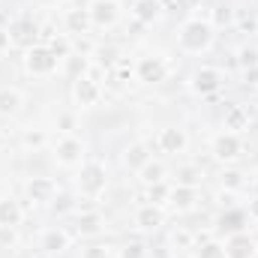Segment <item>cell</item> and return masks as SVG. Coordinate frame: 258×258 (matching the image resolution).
Returning a JSON list of instances; mask_svg holds the SVG:
<instances>
[{
  "mask_svg": "<svg viewBox=\"0 0 258 258\" xmlns=\"http://www.w3.org/2000/svg\"><path fill=\"white\" fill-rule=\"evenodd\" d=\"M51 51H54V57H63L66 51H69V45H66L63 39H54L51 42Z\"/></svg>",
  "mask_w": 258,
  "mask_h": 258,
  "instance_id": "obj_34",
  "label": "cell"
},
{
  "mask_svg": "<svg viewBox=\"0 0 258 258\" xmlns=\"http://www.w3.org/2000/svg\"><path fill=\"white\" fill-rule=\"evenodd\" d=\"M84 258H108V252H105V246H90L84 252Z\"/></svg>",
  "mask_w": 258,
  "mask_h": 258,
  "instance_id": "obj_35",
  "label": "cell"
},
{
  "mask_svg": "<svg viewBox=\"0 0 258 258\" xmlns=\"http://www.w3.org/2000/svg\"><path fill=\"white\" fill-rule=\"evenodd\" d=\"M198 258H225V249H222L219 243H204V246L198 249Z\"/></svg>",
  "mask_w": 258,
  "mask_h": 258,
  "instance_id": "obj_25",
  "label": "cell"
},
{
  "mask_svg": "<svg viewBox=\"0 0 258 258\" xmlns=\"http://www.w3.org/2000/svg\"><path fill=\"white\" fill-rule=\"evenodd\" d=\"M174 243H180V246H189V234H186V231H177V234H174Z\"/></svg>",
  "mask_w": 258,
  "mask_h": 258,
  "instance_id": "obj_37",
  "label": "cell"
},
{
  "mask_svg": "<svg viewBox=\"0 0 258 258\" xmlns=\"http://www.w3.org/2000/svg\"><path fill=\"white\" fill-rule=\"evenodd\" d=\"M66 21H69V30H72V33H84L87 24H90V12H87V9H72V12L66 15Z\"/></svg>",
  "mask_w": 258,
  "mask_h": 258,
  "instance_id": "obj_17",
  "label": "cell"
},
{
  "mask_svg": "<svg viewBox=\"0 0 258 258\" xmlns=\"http://www.w3.org/2000/svg\"><path fill=\"white\" fill-rule=\"evenodd\" d=\"M12 39L21 42V45H30V42L36 39V27H30V24H18V27L12 30Z\"/></svg>",
  "mask_w": 258,
  "mask_h": 258,
  "instance_id": "obj_22",
  "label": "cell"
},
{
  "mask_svg": "<svg viewBox=\"0 0 258 258\" xmlns=\"http://www.w3.org/2000/svg\"><path fill=\"white\" fill-rule=\"evenodd\" d=\"M42 141H45L42 132H27V135H24V144H27V147H39Z\"/></svg>",
  "mask_w": 258,
  "mask_h": 258,
  "instance_id": "obj_32",
  "label": "cell"
},
{
  "mask_svg": "<svg viewBox=\"0 0 258 258\" xmlns=\"http://www.w3.org/2000/svg\"><path fill=\"white\" fill-rule=\"evenodd\" d=\"M135 222H138L141 228H159V225H162V213L150 204V207H141V210H138Z\"/></svg>",
  "mask_w": 258,
  "mask_h": 258,
  "instance_id": "obj_13",
  "label": "cell"
},
{
  "mask_svg": "<svg viewBox=\"0 0 258 258\" xmlns=\"http://www.w3.org/2000/svg\"><path fill=\"white\" fill-rule=\"evenodd\" d=\"M222 231H231V234H240L243 231V222H246V216L240 213V210H228V213H222Z\"/></svg>",
  "mask_w": 258,
  "mask_h": 258,
  "instance_id": "obj_16",
  "label": "cell"
},
{
  "mask_svg": "<svg viewBox=\"0 0 258 258\" xmlns=\"http://www.w3.org/2000/svg\"><path fill=\"white\" fill-rule=\"evenodd\" d=\"M180 45H183L186 51H201V48H207V45H210V24H204V21H189V24L183 27V33H180Z\"/></svg>",
  "mask_w": 258,
  "mask_h": 258,
  "instance_id": "obj_1",
  "label": "cell"
},
{
  "mask_svg": "<svg viewBox=\"0 0 258 258\" xmlns=\"http://www.w3.org/2000/svg\"><path fill=\"white\" fill-rule=\"evenodd\" d=\"M213 18H216V24H228V21H231V9H225V6H219Z\"/></svg>",
  "mask_w": 258,
  "mask_h": 258,
  "instance_id": "obj_33",
  "label": "cell"
},
{
  "mask_svg": "<svg viewBox=\"0 0 258 258\" xmlns=\"http://www.w3.org/2000/svg\"><path fill=\"white\" fill-rule=\"evenodd\" d=\"M6 45H9V33H6V30H0V51H3Z\"/></svg>",
  "mask_w": 258,
  "mask_h": 258,
  "instance_id": "obj_38",
  "label": "cell"
},
{
  "mask_svg": "<svg viewBox=\"0 0 258 258\" xmlns=\"http://www.w3.org/2000/svg\"><path fill=\"white\" fill-rule=\"evenodd\" d=\"M168 198H171V204H174V207H180V210H186V207L192 204L195 192H192V186H180V189H174V192L168 195Z\"/></svg>",
  "mask_w": 258,
  "mask_h": 258,
  "instance_id": "obj_21",
  "label": "cell"
},
{
  "mask_svg": "<svg viewBox=\"0 0 258 258\" xmlns=\"http://www.w3.org/2000/svg\"><path fill=\"white\" fill-rule=\"evenodd\" d=\"M126 162H129V165H135V168H141V165L147 162V150H144L141 144L129 147V150H126Z\"/></svg>",
  "mask_w": 258,
  "mask_h": 258,
  "instance_id": "obj_24",
  "label": "cell"
},
{
  "mask_svg": "<svg viewBox=\"0 0 258 258\" xmlns=\"http://www.w3.org/2000/svg\"><path fill=\"white\" fill-rule=\"evenodd\" d=\"M54 210H60V213H63V210H69V198H66V195H60V198L54 201Z\"/></svg>",
  "mask_w": 258,
  "mask_h": 258,
  "instance_id": "obj_36",
  "label": "cell"
},
{
  "mask_svg": "<svg viewBox=\"0 0 258 258\" xmlns=\"http://www.w3.org/2000/svg\"><path fill=\"white\" fill-rule=\"evenodd\" d=\"M177 3H183V6H195L198 0H177Z\"/></svg>",
  "mask_w": 258,
  "mask_h": 258,
  "instance_id": "obj_40",
  "label": "cell"
},
{
  "mask_svg": "<svg viewBox=\"0 0 258 258\" xmlns=\"http://www.w3.org/2000/svg\"><path fill=\"white\" fill-rule=\"evenodd\" d=\"M78 231H81V234H93V231H99V216H96V213H84V216L78 219Z\"/></svg>",
  "mask_w": 258,
  "mask_h": 258,
  "instance_id": "obj_23",
  "label": "cell"
},
{
  "mask_svg": "<svg viewBox=\"0 0 258 258\" xmlns=\"http://www.w3.org/2000/svg\"><path fill=\"white\" fill-rule=\"evenodd\" d=\"M159 144H162V150L165 153H180L183 147H186V135L180 132V129H162V135H159Z\"/></svg>",
  "mask_w": 258,
  "mask_h": 258,
  "instance_id": "obj_8",
  "label": "cell"
},
{
  "mask_svg": "<svg viewBox=\"0 0 258 258\" xmlns=\"http://www.w3.org/2000/svg\"><path fill=\"white\" fill-rule=\"evenodd\" d=\"M75 99H78L81 105H93V102L99 99V87H96V81H90V78H78V84H75Z\"/></svg>",
  "mask_w": 258,
  "mask_h": 258,
  "instance_id": "obj_9",
  "label": "cell"
},
{
  "mask_svg": "<svg viewBox=\"0 0 258 258\" xmlns=\"http://www.w3.org/2000/svg\"><path fill=\"white\" fill-rule=\"evenodd\" d=\"M219 84H222V75H219L216 69H198V72L192 75L195 93H213Z\"/></svg>",
  "mask_w": 258,
  "mask_h": 258,
  "instance_id": "obj_4",
  "label": "cell"
},
{
  "mask_svg": "<svg viewBox=\"0 0 258 258\" xmlns=\"http://www.w3.org/2000/svg\"><path fill=\"white\" fill-rule=\"evenodd\" d=\"M66 243H69V237H66L63 231H48L42 237V249H48V252H63Z\"/></svg>",
  "mask_w": 258,
  "mask_h": 258,
  "instance_id": "obj_18",
  "label": "cell"
},
{
  "mask_svg": "<svg viewBox=\"0 0 258 258\" xmlns=\"http://www.w3.org/2000/svg\"><path fill=\"white\" fill-rule=\"evenodd\" d=\"M213 153H216V159H237V156H240V141H237V135H219V138L213 141Z\"/></svg>",
  "mask_w": 258,
  "mask_h": 258,
  "instance_id": "obj_6",
  "label": "cell"
},
{
  "mask_svg": "<svg viewBox=\"0 0 258 258\" xmlns=\"http://www.w3.org/2000/svg\"><path fill=\"white\" fill-rule=\"evenodd\" d=\"M102 189H105V171H102V165H99V162L84 165V168H81V192L99 195Z\"/></svg>",
  "mask_w": 258,
  "mask_h": 258,
  "instance_id": "obj_2",
  "label": "cell"
},
{
  "mask_svg": "<svg viewBox=\"0 0 258 258\" xmlns=\"http://www.w3.org/2000/svg\"><path fill=\"white\" fill-rule=\"evenodd\" d=\"M123 258H144V246L141 243H129L123 249Z\"/></svg>",
  "mask_w": 258,
  "mask_h": 258,
  "instance_id": "obj_31",
  "label": "cell"
},
{
  "mask_svg": "<svg viewBox=\"0 0 258 258\" xmlns=\"http://www.w3.org/2000/svg\"><path fill=\"white\" fill-rule=\"evenodd\" d=\"M222 183H225V186H231V189H237L243 180H240V174H237V171H225V174H222Z\"/></svg>",
  "mask_w": 258,
  "mask_h": 258,
  "instance_id": "obj_29",
  "label": "cell"
},
{
  "mask_svg": "<svg viewBox=\"0 0 258 258\" xmlns=\"http://www.w3.org/2000/svg\"><path fill=\"white\" fill-rule=\"evenodd\" d=\"M57 66V57L51 48H30L27 51V69L30 72H51Z\"/></svg>",
  "mask_w": 258,
  "mask_h": 258,
  "instance_id": "obj_3",
  "label": "cell"
},
{
  "mask_svg": "<svg viewBox=\"0 0 258 258\" xmlns=\"http://www.w3.org/2000/svg\"><path fill=\"white\" fill-rule=\"evenodd\" d=\"M240 63L243 66H258V51L255 48H243V51H240Z\"/></svg>",
  "mask_w": 258,
  "mask_h": 258,
  "instance_id": "obj_28",
  "label": "cell"
},
{
  "mask_svg": "<svg viewBox=\"0 0 258 258\" xmlns=\"http://www.w3.org/2000/svg\"><path fill=\"white\" fill-rule=\"evenodd\" d=\"M39 258H45V255H39Z\"/></svg>",
  "mask_w": 258,
  "mask_h": 258,
  "instance_id": "obj_42",
  "label": "cell"
},
{
  "mask_svg": "<svg viewBox=\"0 0 258 258\" xmlns=\"http://www.w3.org/2000/svg\"><path fill=\"white\" fill-rule=\"evenodd\" d=\"M255 255V243L246 234H234L225 246V258H252Z\"/></svg>",
  "mask_w": 258,
  "mask_h": 258,
  "instance_id": "obj_5",
  "label": "cell"
},
{
  "mask_svg": "<svg viewBox=\"0 0 258 258\" xmlns=\"http://www.w3.org/2000/svg\"><path fill=\"white\" fill-rule=\"evenodd\" d=\"M135 15H138L141 21H153V18L159 15V0H138Z\"/></svg>",
  "mask_w": 258,
  "mask_h": 258,
  "instance_id": "obj_20",
  "label": "cell"
},
{
  "mask_svg": "<svg viewBox=\"0 0 258 258\" xmlns=\"http://www.w3.org/2000/svg\"><path fill=\"white\" fill-rule=\"evenodd\" d=\"M90 18L96 24H114L117 21V3L114 0H96L90 9Z\"/></svg>",
  "mask_w": 258,
  "mask_h": 258,
  "instance_id": "obj_7",
  "label": "cell"
},
{
  "mask_svg": "<svg viewBox=\"0 0 258 258\" xmlns=\"http://www.w3.org/2000/svg\"><path fill=\"white\" fill-rule=\"evenodd\" d=\"M138 75H141V81H162L165 78V66L156 57H147V60L138 63Z\"/></svg>",
  "mask_w": 258,
  "mask_h": 258,
  "instance_id": "obj_10",
  "label": "cell"
},
{
  "mask_svg": "<svg viewBox=\"0 0 258 258\" xmlns=\"http://www.w3.org/2000/svg\"><path fill=\"white\" fill-rule=\"evenodd\" d=\"M168 189H165V186H162V183H153V186H150V201H162V198H168Z\"/></svg>",
  "mask_w": 258,
  "mask_h": 258,
  "instance_id": "obj_30",
  "label": "cell"
},
{
  "mask_svg": "<svg viewBox=\"0 0 258 258\" xmlns=\"http://www.w3.org/2000/svg\"><path fill=\"white\" fill-rule=\"evenodd\" d=\"M243 123H246V114H243L240 108H231V111H228V129H240Z\"/></svg>",
  "mask_w": 258,
  "mask_h": 258,
  "instance_id": "obj_27",
  "label": "cell"
},
{
  "mask_svg": "<svg viewBox=\"0 0 258 258\" xmlns=\"http://www.w3.org/2000/svg\"><path fill=\"white\" fill-rule=\"evenodd\" d=\"M177 180H180V186H195L198 183V171L195 168H180L177 171Z\"/></svg>",
  "mask_w": 258,
  "mask_h": 258,
  "instance_id": "obj_26",
  "label": "cell"
},
{
  "mask_svg": "<svg viewBox=\"0 0 258 258\" xmlns=\"http://www.w3.org/2000/svg\"><path fill=\"white\" fill-rule=\"evenodd\" d=\"M57 159L66 162V165H72V162H78L81 159V141H75V138H66L57 144Z\"/></svg>",
  "mask_w": 258,
  "mask_h": 258,
  "instance_id": "obj_11",
  "label": "cell"
},
{
  "mask_svg": "<svg viewBox=\"0 0 258 258\" xmlns=\"http://www.w3.org/2000/svg\"><path fill=\"white\" fill-rule=\"evenodd\" d=\"M27 192H30L33 201H48V198L54 195V186H51V180H45V177H33L30 186H27Z\"/></svg>",
  "mask_w": 258,
  "mask_h": 258,
  "instance_id": "obj_12",
  "label": "cell"
},
{
  "mask_svg": "<svg viewBox=\"0 0 258 258\" xmlns=\"http://www.w3.org/2000/svg\"><path fill=\"white\" fill-rule=\"evenodd\" d=\"M21 222V207L15 201H0V225H18Z\"/></svg>",
  "mask_w": 258,
  "mask_h": 258,
  "instance_id": "obj_14",
  "label": "cell"
},
{
  "mask_svg": "<svg viewBox=\"0 0 258 258\" xmlns=\"http://www.w3.org/2000/svg\"><path fill=\"white\" fill-rule=\"evenodd\" d=\"M249 210H252V216H258V198L252 201V204H249Z\"/></svg>",
  "mask_w": 258,
  "mask_h": 258,
  "instance_id": "obj_39",
  "label": "cell"
},
{
  "mask_svg": "<svg viewBox=\"0 0 258 258\" xmlns=\"http://www.w3.org/2000/svg\"><path fill=\"white\" fill-rule=\"evenodd\" d=\"M0 144H3V138H0Z\"/></svg>",
  "mask_w": 258,
  "mask_h": 258,
  "instance_id": "obj_41",
  "label": "cell"
},
{
  "mask_svg": "<svg viewBox=\"0 0 258 258\" xmlns=\"http://www.w3.org/2000/svg\"><path fill=\"white\" fill-rule=\"evenodd\" d=\"M21 105V93L18 90H0V114H12Z\"/></svg>",
  "mask_w": 258,
  "mask_h": 258,
  "instance_id": "obj_19",
  "label": "cell"
},
{
  "mask_svg": "<svg viewBox=\"0 0 258 258\" xmlns=\"http://www.w3.org/2000/svg\"><path fill=\"white\" fill-rule=\"evenodd\" d=\"M162 177H165V168L159 165V162H144L141 165V180L147 183V186H153V183H162Z\"/></svg>",
  "mask_w": 258,
  "mask_h": 258,
  "instance_id": "obj_15",
  "label": "cell"
}]
</instances>
